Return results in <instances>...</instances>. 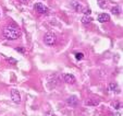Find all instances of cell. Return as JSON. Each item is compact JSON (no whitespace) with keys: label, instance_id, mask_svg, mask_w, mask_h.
<instances>
[{"label":"cell","instance_id":"cell-1","mask_svg":"<svg viewBox=\"0 0 123 116\" xmlns=\"http://www.w3.org/2000/svg\"><path fill=\"white\" fill-rule=\"evenodd\" d=\"M2 34H3V37L7 38V40H10V41H14V40H18L21 35V32L18 28L13 25H9V26H6L2 31Z\"/></svg>","mask_w":123,"mask_h":116},{"label":"cell","instance_id":"cell-2","mask_svg":"<svg viewBox=\"0 0 123 116\" xmlns=\"http://www.w3.org/2000/svg\"><path fill=\"white\" fill-rule=\"evenodd\" d=\"M56 41H57V36L54 34V33H47V34L44 36V42H45V44L48 45V46L55 45Z\"/></svg>","mask_w":123,"mask_h":116},{"label":"cell","instance_id":"cell-3","mask_svg":"<svg viewBox=\"0 0 123 116\" xmlns=\"http://www.w3.org/2000/svg\"><path fill=\"white\" fill-rule=\"evenodd\" d=\"M71 7L76 12H85L86 11L85 6L82 5L81 2H79L77 0H72V1H71Z\"/></svg>","mask_w":123,"mask_h":116},{"label":"cell","instance_id":"cell-4","mask_svg":"<svg viewBox=\"0 0 123 116\" xmlns=\"http://www.w3.org/2000/svg\"><path fill=\"white\" fill-rule=\"evenodd\" d=\"M11 99L15 104H20V103H21V95H20L19 90L12 89L11 90Z\"/></svg>","mask_w":123,"mask_h":116},{"label":"cell","instance_id":"cell-5","mask_svg":"<svg viewBox=\"0 0 123 116\" xmlns=\"http://www.w3.org/2000/svg\"><path fill=\"white\" fill-rule=\"evenodd\" d=\"M34 9L36 10V11H37L38 13H40V14H46L47 12H48V8H47L46 6H45L44 3H42V2L35 3Z\"/></svg>","mask_w":123,"mask_h":116},{"label":"cell","instance_id":"cell-6","mask_svg":"<svg viewBox=\"0 0 123 116\" xmlns=\"http://www.w3.org/2000/svg\"><path fill=\"white\" fill-rule=\"evenodd\" d=\"M62 78H63V81L67 82L68 84H74L76 79H75V77L71 73H64L62 74Z\"/></svg>","mask_w":123,"mask_h":116},{"label":"cell","instance_id":"cell-7","mask_svg":"<svg viewBox=\"0 0 123 116\" xmlns=\"http://www.w3.org/2000/svg\"><path fill=\"white\" fill-rule=\"evenodd\" d=\"M67 103H68V105H70V106L75 107V106H77V104H79V99H77L75 95H71V96H69V98L67 99Z\"/></svg>","mask_w":123,"mask_h":116},{"label":"cell","instance_id":"cell-8","mask_svg":"<svg viewBox=\"0 0 123 116\" xmlns=\"http://www.w3.org/2000/svg\"><path fill=\"white\" fill-rule=\"evenodd\" d=\"M108 90L110 91V92H113V93H117V94H119V93L121 92L120 88H119V86L117 83H114V82H112V83H110L109 86H108Z\"/></svg>","mask_w":123,"mask_h":116},{"label":"cell","instance_id":"cell-9","mask_svg":"<svg viewBox=\"0 0 123 116\" xmlns=\"http://www.w3.org/2000/svg\"><path fill=\"white\" fill-rule=\"evenodd\" d=\"M110 20V15L108 13H101L98 15V21L100 22V23H106V22H108Z\"/></svg>","mask_w":123,"mask_h":116},{"label":"cell","instance_id":"cell-10","mask_svg":"<svg viewBox=\"0 0 123 116\" xmlns=\"http://www.w3.org/2000/svg\"><path fill=\"white\" fill-rule=\"evenodd\" d=\"M85 104L87 105V106H97V105L99 104V101L94 100V99H87V100L85 101Z\"/></svg>","mask_w":123,"mask_h":116},{"label":"cell","instance_id":"cell-11","mask_svg":"<svg viewBox=\"0 0 123 116\" xmlns=\"http://www.w3.org/2000/svg\"><path fill=\"white\" fill-rule=\"evenodd\" d=\"M81 21H82V23L83 24H88V23H91V22L93 21V18L89 16V15H85V16H83V18L81 19Z\"/></svg>","mask_w":123,"mask_h":116},{"label":"cell","instance_id":"cell-12","mask_svg":"<svg viewBox=\"0 0 123 116\" xmlns=\"http://www.w3.org/2000/svg\"><path fill=\"white\" fill-rule=\"evenodd\" d=\"M110 10H111V13L112 14H116V15H117V14H120L121 13V8L118 7V6H116V7H112Z\"/></svg>","mask_w":123,"mask_h":116},{"label":"cell","instance_id":"cell-13","mask_svg":"<svg viewBox=\"0 0 123 116\" xmlns=\"http://www.w3.org/2000/svg\"><path fill=\"white\" fill-rule=\"evenodd\" d=\"M98 6L100 8H106V0H98Z\"/></svg>","mask_w":123,"mask_h":116},{"label":"cell","instance_id":"cell-14","mask_svg":"<svg viewBox=\"0 0 123 116\" xmlns=\"http://www.w3.org/2000/svg\"><path fill=\"white\" fill-rule=\"evenodd\" d=\"M75 58H76L77 60H81L82 58H83V54L82 53H75Z\"/></svg>","mask_w":123,"mask_h":116},{"label":"cell","instance_id":"cell-15","mask_svg":"<svg viewBox=\"0 0 123 116\" xmlns=\"http://www.w3.org/2000/svg\"><path fill=\"white\" fill-rule=\"evenodd\" d=\"M121 107H122V104H121V103H116V104H114V109H121Z\"/></svg>","mask_w":123,"mask_h":116},{"label":"cell","instance_id":"cell-16","mask_svg":"<svg viewBox=\"0 0 123 116\" xmlns=\"http://www.w3.org/2000/svg\"><path fill=\"white\" fill-rule=\"evenodd\" d=\"M46 116H57L55 113H52V112H47L46 113Z\"/></svg>","mask_w":123,"mask_h":116},{"label":"cell","instance_id":"cell-17","mask_svg":"<svg viewBox=\"0 0 123 116\" xmlns=\"http://www.w3.org/2000/svg\"><path fill=\"white\" fill-rule=\"evenodd\" d=\"M10 60V63L11 64H16V59H13V58H8Z\"/></svg>","mask_w":123,"mask_h":116},{"label":"cell","instance_id":"cell-18","mask_svg":"<svg viewBox=\"0 0 123 116\" xmlns=\"http://www.w3.org/2000/svg\"><path fill=\"white\" fill-rule=\"evenodd\" d=\"M16 51H21V53H24V49L23 48H20V47H19V48H16Z\"/></svg>","mask_w":123,"mask_h":116},{"label":"cell","instance_id":"cell-19","mask_svg":"<svg viewBox=\"0 0 123 116\" xmlns=\"http://www.w3.org/2000/svg\"><path fill=\"white\" fill-rule=\"evenodd\" d=\"M21 1H22V2H27L28 0H21Z\"/></svg>","mask_w":123,"mask_h":116}]
</instances>
